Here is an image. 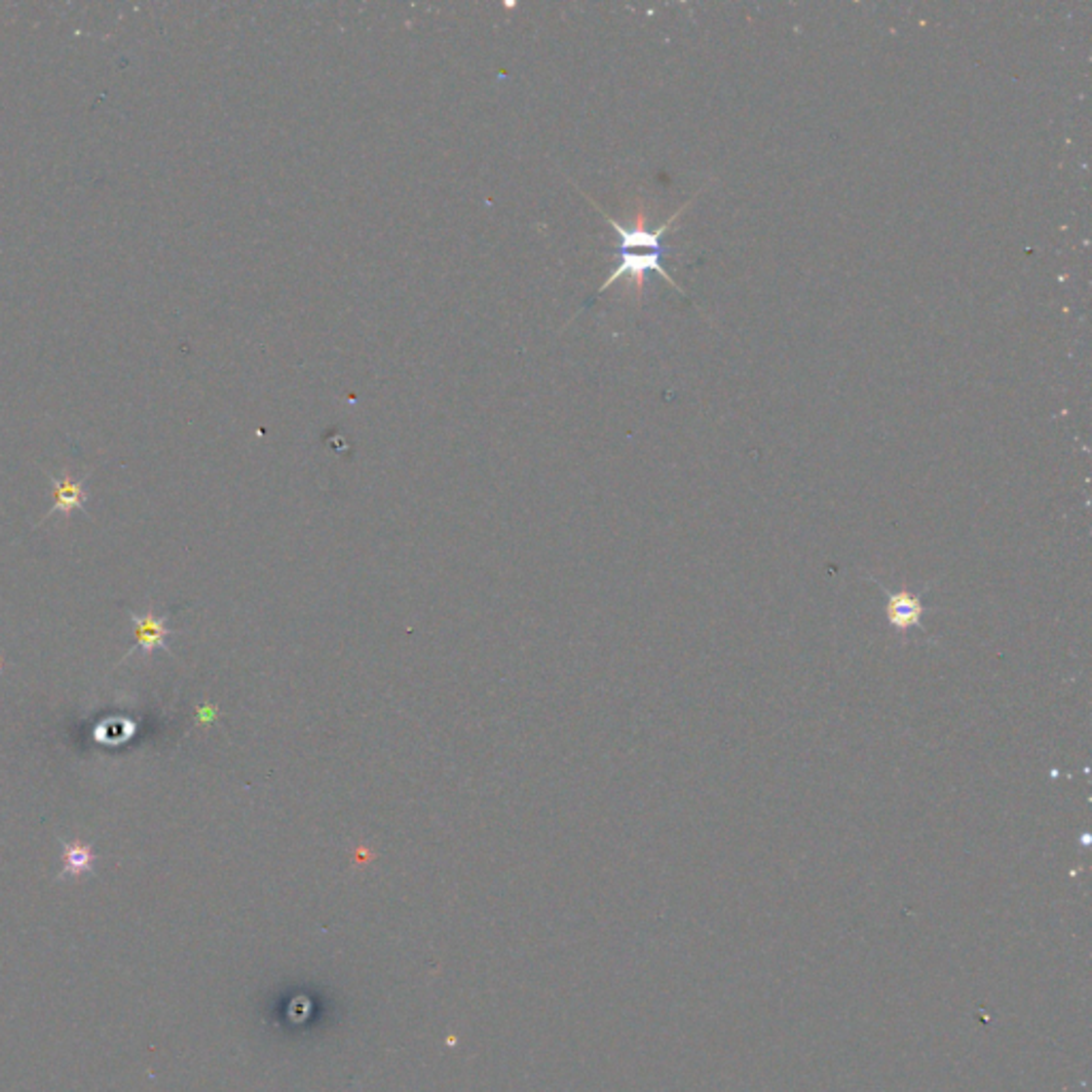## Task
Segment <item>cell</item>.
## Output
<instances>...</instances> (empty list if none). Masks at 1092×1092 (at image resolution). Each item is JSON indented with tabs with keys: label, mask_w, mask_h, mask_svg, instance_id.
<instances>
[{
	"label": "cell",
	"mask_w": 1092,
	"mask_h": 1092,
	"mask_svg": "<svg viewBox=\"0 0 1092 1092\" xmlns=\"http://www.w3.org/2000/svg\"><path fill=\"white\" fill-rule=\"evenodd\" d=\"M583 197L587 199V201L591 203V206L602 213L604 220H606L608 224H611V227H613V229L617 231V235H619V252H617V254H619V263H617V267L611 272V276H608V278L604 280L602 286L598 288V292H595V297L602 295V292H604L606 288H611V286L617 282V280H621V278H629V280H632L634 286H636V292H640V290H643V286H645V276H647V274H658L661 280H666V282H668L670 286H674V290L681 292V295H685L683 288H681L677 282H674V280L668 276L666 269L661 267V258H663V238H666L668 231L674 227V222H677V220L683 216V211H688V207L692 206L694 199H696L697 195H694L688 203H683V206H681L677 211H674L672 216H670L666 222H663L659 229H656V231H649V229H643V227L625 229L621 222H617L615 218L608 216V213L602 209L600 203H595L589 195H584V193H583ZM595 297H593V299H595Z\"/></svg>",
	"instance_id": "1"
},
{
	"label": "cell",
	"mask_w": 1092,
	"mask_h": 1092,
	"mask_svg": "<svg viewBox=\"0 0 1092 1092\" xmlns=\"http://www.w3.org/2000/svg\"><path fill=\"white\" fill-rule=\"evenodd\" d=\"M129 617H131V623H132L134 647L131 651H127V656L120 659V663L124 659H129L134 651H139L143 659H150L152 653L159 651V649L171 656V647H169V643H167V640L175 634L173 629L167 625L169 619H171V613L156 615L152 608L148 613H134L132 608H129Z\"/></svg>",
	"instance_id": "2"
},
{
	"label": "cell",
	"mask_w": 1092,
	"mask_h": 1092,
	"mask_svg": "<svg viewBox=\"0 0 1092 1092\" xmlns=\"http://www.w3.org/2000/svg\"><path fill=\"white\" fill-rule=\"evenodd\" d=\"M60 846H62V871L58 875V880H80V877H93L96 871V853L94 847L90 846V843H84L80 839H73V841H64L60 839Z\"/></svg>",
	"instance_id": "3"
},
{
	"label": "cell",
	"mask_w": 1092,
	"mask_h": 1092,
	"mask_svg": "<svg viewBox=\"0 0 1092 1092\" xmlns=\"http://www.w3.org/2000/svg\"><path fill=\"white\" fill-rule=\"evenodd\" d=\"M54 482V506L52 510L43 516V521H48L52 514L56 512H62L69 516L73 510H82L86 512V500H88V491H86V480H73L71 476H64V478H52Z\"/></svg>",
	"instance_id": "4"
},
{
	"label": "cell",
	"mask_w": 1092,
	"mask_h": 1092,
	"mask_svg": "<svg viewBox=\"0 0 1092 1092\" xmlns=\"http://www.w3.org/2000/svg\"><path fill=\"white\" fill-rule=\"evenodd\" d=\"M213 717H216V708H213V706H201L199 708V722L211 724Z\"/></svg>",
	"instance_id": "5"
},
{
	"label": "cell",
	"mask_w": 1092,
	"mask_h": 1092,
	"mask_svg": "<svg viewBox=\"0 0 1092 1092\" xmlns=\"http://www.w3.org/2000/svg\"><path fill=\"white\" fill-rule=\"evenodd\" d=\"M0 668H3V659H0Z\"/></svg>",
	"instance_id": "6"
}]
</instances>
